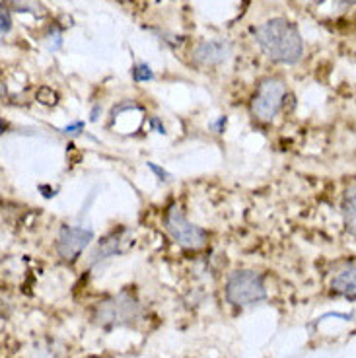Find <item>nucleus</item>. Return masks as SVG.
<instances>
[{"mask_svg":"<svg viewBox=\"0 0 356 358\" xmlns=\"http://www.w3.org/2000/svg\"><path fill=\"white\" fill-rule=\"evenodd\" d=\"M345 2H350V4H356V0H345Z\"/></svg>","mask_w":356,"mask_h":358,"instance_id":"15","label":"nucleus"},{"mask_svg":"<svg viewBox=\"0 0 356 358\" xmlns=\"http://www.w3.org/2000/svg\"><path fill=\"white\" fill-rule=\"evenodd\" d=\"M232 53V45L224 39H213V41H203L195 49L193 59L195 63L203 66H213V64L224 63Z\"/></svg>","mask_w":356,"mask_h":358,"instance_id":"7","label":"nucleus"},{"mask_svg":"<svg viewBox=\"0 0 356 358\" xmlns=\"http://www.w3.org/2000/svg\"><path fill=\"white\" fill-rule=\"evenodd\" d=\"M226 298L234 306L257 304L267 298L263 277L255 271H236L226 282Z\"/></svg>","mask_w":356,"mask_h":358,"instance_id":"2","label":"nucleus"},{"mask_svg":"<svg viewBox=\"0 0 356 358\" xmlns=\"http://www.w3.org/2000/svg\"><path fill=\"white\" fill-rule=\"evenodd\" d=\"M343 216H345V226L353 236H356V195H350L343 205Z\"/></svg>","mask_w":356,"mask_h":358,"instance_id":"9","label":"nucleus"},{"mask_svg":"<svg viewBox=\"0 0 356 358\" xmlns=\"http://www.w3.org/2000/svg\"><path fill=\"white\" fill-rule=\"evenodd\" d=\"M138 313V306L127 294H119L113 300H109L99 308L98 322L109 323V325H119V323L133 322Z\"/></svg>","mask_w":356,"mask_h":358,"instance_id":"6","label":"nucleus"},{"mask_svg":"<svg viewBox=\"0 0 356 358\" xmlns=\"http://www.w3.org/2000/svg\"><path fill=\"white\" fill-rule=\"evenodd\" d=\"M286 96V86L278 78H267L259 84L257 94L251 101L253 115L261 121H271L283 108V99Z\"/></svg>","mask_w":356,"mask_h":358,"instance_id":"4","label":"nucleus"},{"mask_svg":"<svg viewBox=\"0 0 356 358\" xmlns=\"http://www.w3.org/2000/svg\"><path fill=\"white\" fill-rule=\"evenodd\" d=\"M166 228H168L169 236L183 248L187 250H201L206 243V232L201 230L199 226L191 224L185 218V215L179 210V206H169L166 213Z\"/></svg>","mask_w":356,"mask_h":358,"instance_id":"3","label":"nucleus"},{"mask_svg":"<svg viewBox=\"0 0 356 358\" xmlns=\"http://www.w3.org/2000/svg\"><path fill=\"white\" fill-rule=\"evenodd\" d=\"M94 232L88 228H76V226H63L57 236V253L64 261H76L88 243L92 242Z\"/></svg>","mask_w":356,"mask_h":358,"instance_id":"5","label":"nucleus"},{"mask_svg":"<svg viewBox=\"0 0 356 358\" xmlns=\"http://www.w3.org/2000/svg\"><path fill=\"white\" fill-rule=\"evenodd\" d=\"M255 39L263 53L276 63L294 64L302 59L304 43L302 36L288 20L275 18L261 24L257 29H253Z\"/></svg>","mask_w":356,"mask_h":358,"instance_id":"1","label":"nucleus"},{"mask_svg":"<svg viewBox=\"0 0 356 358\" xmlns=\"http://www.w3.org/2000/svg\"><path fill=\"white\" fill-rule=\"evenodd\" d=\"M148 168H150L152 171H156V173H158L160 178H168V173H166V171H164V170H160V168H156L154 164H148Z\"/></svg>","mask_w":356,"mask_h":358,"instance_id":"13","label":"nucleus"},{"mask_svg":"<svg viewBox=\"0 0 356 358\" xmlns=\"http://www.w3.org/2000/svg\"><path fill=\"white\" fill-rule=\"evenodd\" d=\"M82 127H84V123H74V125L66 127L64 131H66V133H72V131H78V129H82Z\"/></svg>","mask_w":356,"mask_h":358,"instance_id":"14","label":"nucleus"},{"mask_svg":"<svg viewBox=\"0 0 356 358\" xmlns=\"http://www.w3.org/2000/svg\"><path fill=\"white\" fill-rule=\"evenodd\" d=\"M115 253H119V242L115 240H104L98 245V251L94 253V261L107 259V257H113Z\"/></svg>","mask_w":356,"mask_h":358,"instance_id":"10","label":"nucleus"},{"mask_svg":"<svg viewBox=\"0 0 356 358\" xmlns=\"http://www.w3.org/2000/svg\"><path fill=\"white\" fill-rule=\"evenodd\" d=\"M133 76L136 82H146V80H152L154 78V74H152L150 66L148 64H136L133 71Z\"/></svg>","mask_w":356,"mask_h":358,"instance_id":"11","label":"nucleus"},{"mask_svg":"<svg viewBox=\"0 0 356 358\" xmlns=\"http://www.w3.org/2000/svg\"><path fill=\"white\" fill-rule=\"evenodd\" d=\"M0 18H2V36H6L10 31V27H12V20H10V12L6 10V6H2V14H0Z\"/></svg>","mask_w":356,"mask_h":358,"instance_id":"12","label":"nucleus"},{"mask_svg":"<svg viewBox=\"0 0 356 358\" xmlns=\"http://www.w3.org/2000/svg\"><path fill=\"white\" fill-rule=\"evenodd\" d=\"M331 290L345 298H356V263H350L331 278Z\"/></svg>","mask_w":356,"mask_h":358,"instance_id":"8","label":"nucleus"}]
</instances>
